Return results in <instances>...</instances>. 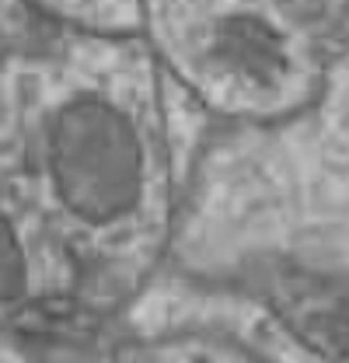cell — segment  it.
<instances>
[{
  "mask_svg": "<svg viewBox=\"0 0 349 363\" xmlns=\"http://www.w3.org/2000/svg\"><path fill=\"white\" fill-rule=\"evenodd\" d=\"M52 175L77 213L91 220L123 213L140 189V154L133 133L109 108H67L52 133Z\"/></svg>",
  "mask_w": 349,
  "mask_h": 363,
  "instance_id": "6da1fadb",
  "label": "cell"
},
{
  "mask_svg": "<svg viewBox=\"0 0 349 363\" xmlns=\"http://www.w3.org/2000/svg\"><path fill=\"white\" fill-rule=\"evenodd\" d=\"M18 262H21V259H18V248H14V241L7 238V227L0 224V297L18 286V276H21V266H18Z\"/></svg>",
  "mask_w": 349,
  "mask_h": 363,
  "instance_id": "7a4b0ae2",
  "label": "cell"
}]
</instances>
